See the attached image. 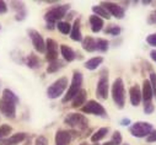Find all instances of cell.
I'll list each match as a JSON object with an SVG mask.
<instances>
[{"instance_id": "cell-1", "label": "cell", "mask_w": 156, "mask_h": 145, "mask_svg": "<svg viewBox=\"0 0 156 145\" xmlns=\"http://www.w3.org/2000/svg\"><path fill=\"white\" fill-rule=\"evenodd\" d=\"M19 103V97L10 89H4L0 97V113L4 115L8 119H14L16 117V106Z\"/></svg>"}, {"instance_id": "cell-2", "label": "cell", "mask_w": 156, "mask_h": 145, "mask_svg": "<svg viewBox=\"0 0 156 145\" xmlns=\"http://www.w3.org/2000/svg\"><path fill=\"white\" fill-rule=\"evenodd\" d=\"M70 10V5L69 4H63V5H55L52 6L51 9L47 10V12L44 14V20L47 22V30H54L57 27V23L68 15Z\"/></svg>"}, {"instance_id": "cell-3", "label": "cell", "mask_w": 156, "mask_h": 145, "mask_svg": "<svg viewBox=\"0 0 156 145\" xmlns=\"http://www.w3.org/2000/svg\"><path fill=\"white\" fill-rule=\"evenodd\" d=\"M111 95H112L113 102L117 106V108L123 110L124 104H126V89H124V81L122 78H117L113 81L112 89H111Z\"/></svg>"}, {"instance_id": "cell-4", "label": "cell", "mask_w": 156, "mask_h": 145, "mask_svg": "<svg viewBox=\"0 0 156 145\" xmlns=\"http://www.w3.org/2000/svg\"><path fill=\"white\" fill-rule=\"evenodd\" d=\"M83 81H84V76H83V72L79 70H74L73 72V79H71V84L66 91V94L64 95V97L62 98L63 103H66L69 101H71L76 95L81 90L83 86Z\"/></svg>"}, {"instance_id": "cell-5", "label": "cell", "mask_w": 156, "mask_h": 145, "mask_svg": "<svg viewBox=\"0 0 156 145\" xmlns=\"http://www.w3.org/2000/svg\"><path fill=\"white\" fill-rule=\"evenodd\" d=\"M63 122L65 126L75 130H85L89 127V119L81 113H68Z\"/></svg>"}, {"instance_id": "cell-6", "label": "cell", "mask_w": 156, "mask_h": 145, "mask_svg": "<svg viewBox=\"0 0 156 145\" xmlns=\"http://www.w3.org/2000/svg\"><path fill=\"white\" fill-rule=\"evenodd\" d=\"M109 92V76H108V70L105 68L100 71V78L96 85V95L100 100L105 101L108 98Z\"/></svg>"}, {"instance_id": "cell-7", "label": "cell", "mask_w": 156, "mask_h": 145, "mask_svg": "<svg viewBox=\"0 0 156 145\" xmlns=\"http://www.w3.org/2000/svg\"><path fill=\"white\" fill-rule=\"evenodd\" d=\"M68 85H69V81H68V78H65V76H62L58 80H55L47 89V96H48V98L55 100V98L60 97L64 94V91L68 89Z\"/></svg>"}, {"instance_id": "cell-8", "label": "cell", "mask_w": 156, "mask_h": 145, "mask_svg": "<svg viewBox=\"0 0 156 145\" xmlns=\"http://www.w3.org/2000/svg\"><path fill=\"white\" fill-rule=\"evenodd\" d=\"M81 112L86 113V115H94V116H97V117H102V118H107L108 117L105 107L100 102H97L95 100H89L81 107Z\"/></svg>"}, {"instance_id": "cell-9", "label": "cell", "mask_w": 156, "mask_h": 145, "mask_svg": "<svg viewBox=\"0 0 156 145\" xmlns=\"http://www.w3.org/2000/svg\"><path fill=\"white\" fill-rule=\"evenodd\" d=\"M154 130L152 124L149 122H135L129 127V133L135 138H146Z\"/></svg>"}, {"instance_id": "cell-10", "label": "cell", "mask_w": 156, "mask_h": 145, "mask_svg": "<svg viewBox=\"0 0 156 145\" xmlns=\"http://www.w3.org/2000/svg\"><path fill=\"white\" fill-rule=\"evenodd\" d=\"M27 34L32 42L34 51H37L38 53H46V41L43 38V36L37 30H33V28H28Z\"/></svg>"}, {"instance_id": "cell-11", "label": "cell", "mask_w": 156, "mask_h": 145, "mask_svg": "<svg viewBox=\"0 0 156 145\" xmlns=\"http://www.w3.org/2000/svg\"><path fill=\"white\" fill-rule=\"evenodd\" d=\"M100 5L103 6L109 12L111 16L118 19V20H122L126 16V9L123 6H121V4H117L113 2H102Z\"/></svg>"}, {"instance_id": "cell-12", "label": "cell", "mask_w": 156, "mask_h": 145, "mask_svg": "<svg viewBox=\"0 0 156 145\" xmlns=\"http://www.w3.org/2000/svg\"><path fill=\"white\" fill-rule=\"evenodd\" d=\"M59 49L60 48L58 47V43L54 40L48 38L46 41V59L49 63L58 60V51Z\"/></svg>"}, {"instance_id": "cell-13", "label": "cell", "mask_w": 156, "mask_h": 145, "mask_svg": "<svg viewBox=\"0 0 156 145\" xmlns=\"http://www.w3.org/2000/svg\"><path fill=\"white\" fill-rule=\"evenodd\" d=\"M73 134H74V132H71V130L59 129L54 136L55 145H69L71 143V140L75 138Z\"/></svg>"}, {"instance_id": "cell-14", "label": "cell", "mask_w": 156, "mask_h": 145, "mask_svg": "<svg viewBox=\"0 0 156 145\" xmlns=\"http://www.w3.org/2000/svg\"><path fill=\"white\" fill-rule=\"evenodd\" d=\"M10 6L16 12V15H15V20L16 21H23L26 19L27 10H26V6H25V4L22 2H11Z\"/></svg>"}, {"instance_id": "cell-15", "label": "cell", "mask_w": 156, "mask_h": 145, "mask_svg": "<svg viewBox=\"0 0 156 145\" xmlns=\"http://www.w3.org/2000/svg\"><path fill=\"white\" fill-rule=\"evenodd\" d=\"M26 138H27V133L20 132V133H16V134L10 135L9 138L2 139V140H0V145H17V144L25 141Z\"/></svg>"}, {"instance_id": "cell-16", "label": "cell", "mask_w": 156, "mask_h": 145, "mask_svg": "<svg viewBox=\"0 0 156 145\" xmlns=\"http://www.w3.org/2000/svg\"><path fill=\"white\" fill-rule=\"evenodd\" d=\"M70 38L75 42H83V33H81V20L77 17L74 20V23L71 25V32H70Z\"/></svg>"}, {"instance_id": "cell-17", "label": "cell", "mask_w": 156, "mask_h": 145, "mask_svg": "<svg viewBox=\"0 0 156 145\" xmlns=\"http://www.w3.org/2000/svg\"><path fill=\"white\" fill-rule=\"evenodd\" d=\"M129 100H130L132 106H134V107H138L141 103L143 95H141V89L139 85H133L129 89Z\"/></svg>"}, {"instance_id": "cell-18", "label": "cell", "mask_w": 156, "mask_h": 145, "mask_svg": "<svg viewBox=\"0 0 156 145\" xmlns=\"http://www.w3.org/2000/svg\"><path fill=\"white\" fill-rule=\"evenodd\" d=\"M141 95H143V103H152V98H154V92H152V87L149 80H144L143 81V87H141Z\"/></svg>"}, {"instance_id": "cell-19", "label": "cell", "mask_w": 156, "mask_h": 145, "mask_svg": "<svg viewBox=\"0 0 156 145\" xmlns=\"http://www.w3.org/2000/svg\"><path fill=\"white\" fill-rule=\"evenodd\" d=\"M86 98H87V91L85 89H81L77 95L71 100V107L73 108H81L85 103H86Z\"/></svg>"}, {"instance_id": "cell-20", "label": "cell", "mask_w": 156, "mask_h": 145, "mask_svg": "<svg viewBox=\"0 0 156 145\" xmlns=\"http://www.w3.org/2000/svg\"><path fill=\"white\" fill-rule=\"evenodd\" d=\"M59 48H60V54L65 62L70 63V62L76 59V52L71 47H69L68 44H60Z\"/></svg>"}, {"instance_id": "cell-21", "label": "cell", "mask_w": 156, "mask_h": 145, "mask_svg": "<svg viewBox=\"0 0 156 145\" xmlns=\"http://www.w3.org/2000/svg\"><path fill=\"white\" fill-rule=\"evenodd\" d=\"M25 64H26L30 69H40V68L42 66V62H41V59L38 58V55H36L33 52L30 53V54L26 57Z\"/></svg>"}, {"instance_id": "cell-22", "label": "cell", "mask_w": 156, "mask_h": 145, "mask_svg": "<svg viewBox=\"0 0 156 145\" xmlns=\"http://www.w3.org/2000/svg\"><path fill=\"white\" fill-rule=\"evenodd\" d=\"M89 22H90V26H91V31L94 33H97V32L102 31V28L105 26V21L101 17L96 16V15H91L90 19H89Z\"/></svg>"}, {"instance_id": "cell-23", "label": "cell", "mask_w": 156, "mask_h": 145, "mask_svg": "<svg viewBox=\"0 0 156 145\" xmlns=\"http://www.w3.org/2000/svg\"><path fill=\"white\" fill-rule=\"evenodd\" d=\"M81 46H83V49L89 52V53H92L95 51H97V47H96V40L91 36H86V37L81 42Z\"/></svg>"}, {"instance_id": "cell-24", "label": "cell", "mask_w": 156, "mask_h": 145, "mask_svg": "<svg viewBox=\"0 0 156 145\" xmlns=\"http://www.w3.org/2000/svg\"><path fill=\"white\" fill-rule=\"evenodd\" d=\"M108 132H109V128H108V127H102V128L97 129V130L91 135V141H92L94 144H98L100 140H102V139H105V138L107 136Z\"/></svg>"}, {"instance_id": "cell-25", "label": "cell", "mask_w": 156, "mask_h": 145, "mask_svg": "<svg viewBox=\"0 0 156 145\" xmlns=\"http://www.w3.org/2000/svg\"><path fill=\"white\" fill-rule=\"evenodd\" d=\"M102 63H103V58L102 57H94V58L89 59L85 63V68L87 70H96Z\"/></svg>"}, {"instance_id": "cell-26", "label": "cell", "mask_w": 156, "mask_h": 145, "mask_svg": "<svg viewBox=\"0 0 156 145\" xmlns=\"http://www.w3.org/2000/svg\"><path fill=\"white\" fill-rule=\"evenodd\" d=\"M92 12H94V15L101 17L102 20H103V19H105V20H109V19H111L109 12H108L103 6H101V5H95V6H92Z\"/></svg>"}, {"instance_id": "cell-27", "label": "cell", "mask_w": 156, "mask_h": 145, "mask_svg": "<svg viewBox=\"0 0 156 145\" xmlns=\"http://www.w3.org/2000/svg\"><path fill=\"white\" fill-rule=\"evenodd\" d=\"M62 68H64V62L63 60H55V62H52L48 64L47 66V72L48 74H54V72L59 71Z\"/></svg>"}, {"instance_id": "cell-28", "label": "cell", "mask_w": 156, "mask_h": 145, "mask_svg": "<svg viewBox=\"0 0 156 145\" xmlns=\"http://www.w3.org/2000/svg\"><path fill=\"white\" fill-rule=\"evenodd\" d=\"M57 28L62 34H70L71 32V25L68 21H59L57 23Z\"/></svg>"}, {"instance_id": "cell-29", "label": "cell", "mask_w": 156, "mask_h": 145, "mask_svg": "<svg viewBox=\"0 0 156 145\" xmlns=\"http://www.w3.org/2000/svg\"><path fill=\"white\" fill-rule=\"evenodd\" d=\"M121 32H122V28L119 26H117V25H109L108 27L105 28V33L111 34V36H113V37H118V36L121 34Z\"/></svg>"}, {"instance_id": "cell-30", "label": "cell", "mask_w": 156, "mask_h": 145, "mask_svg": "<svg viewBox=\"0 0 156 145\" xmlns=\"http://www.w3.org/2000/svg\"><path fill=\"white\" fill-rule=\"evenodd\" d=\"M96 47H97V51L101 52V53H106L108 49H109V42L105 38H97L96 41Z\"/></svg>"}, {"instance_id": "cell-31", "label": "cell", "mask_w": 156, "mask_h": 145, "mask_svg": "<svg viewBox=\"0 0 156 145\" xmlns=\"http://www.w3.org/2000/svg\"><path fill=\"white\" fill-rule=\"evenodd\" d=\"M11 132H12V127L11 126H9V124L0 126V140L5 139L9 134H11Z\"/></svg>"}, {"instance_id": "cell-32", "label": "cell", "mask_w": 156, "mask_h": 145, "mask_svg": "<svg viewBox=\"0 0 156 145\" xmlns=\"http://www.w3.org/2000/svg\"><path fill=\"white\" fill-rule=\"evenodd\" d=\"M122 140H123V138H122L121 132H119V130H114L113 134H112L111 141H112L114 145H121V144H122Z\"/></svg>"}, {"instance_id": "cell-33", "label": "cell", "mask_w": 156, "mask_h": 145, "mask_svg": "<svg viewBox=\"0 0 156 145\" xmlns=\"http://www.w3.org/2000/svg\"><path fill=\"white\" fill-rule=\"evenodd\" d=\"M151 87H152V92H154V97H156V74L155 72H150V79H149Z\"/></svg>"}, {"instance_id": "cell-34", "label": "cell", "mask_w": 156, "mask_h": 145, "mask_svg": "<svg viewBox=\"0 0 156 145\" xmlns=\"http://www.w3.org/2000/svg\"><path fill=\"white\" fill-rule=\"evenodd\" d=\"M34 145H49V143L44 135H38L34 140Z\"/></svg>"}, {"instance_id": "cell-35", "label": "cell", "mask_w": 156, "mask_h": 145, "mask_svg": "<svg viewBox=\"0 0 156 145\" xmlns=\"http://www.w3.org/2000/svg\"><path fill=\"white\" fill-rule=\"evenodd\" d=\"M146 43L151 47H156V32L155 33H151L146 37Z\"/></svg>"}, {"instance_id": "cell-36", "label": "cell", "mask_w": 156, "mask_h": 145, "mask_svg": "<svg viewBox=\"0 0 156 145\" xmlns=\"http://www.w3.org/2000/svg\"><path fill=\"white\" fill-rule=\"evenodd\" d=\"M154 111H155L154 103H146V104H144V112H145V115H151V113H154Z\"/></svg>"}, {"instance_id": "cell-37", "label": "cell", "mask_w": 156, "mask_h": 145, "mask_svg": "<svg viewBox=\"0 0 156 145\" xmlns=\"http://www.w3.org/2000/svg\"><path fill=\"white\" fill-rule=\"evenodd\" d=\"M146 143H156V129H154V130L146 136Z\"/></svg>"}, {"instance_id": "cell-38", "label": "cell", "mask_w": 156, "mask_h": 145, "mask_svg": "<svg viewBox=\"0 0 156 145\" xmlns=\"http://www.w3.org/2000/svg\"><path fill=\"white\" fill-rule=\"evenodd\" d=\"M147 23H150V25H155L156 23V9L147 16Z\"/></svg>"}, {"instance_id": "cell-39", "label": "cell", "mask_w": 156, "mask_h": 145, "mask_svg": "<svg viewBox=\"0 0 156 145\" xmlns=\"http://www.w3.org/2000/svg\"><path fill=\"white\" fill-rule=\"evenodd\" d=\"M8 12V5L5 2H3V0H0V15H4Z\"/></svg>"}, {"instance_id": "cell-40", "label": "cell", "mask_w": 156, "mask_h": 145, "mask_svg": "<svg viewBox=\"0 0 156 145\" xmlns=\"http://www.w3.org/2000/svg\"><path fill=\"white\" fill-rule=\"evenodd\" d=\"M119 124H121V126H124V127H127V126L132 124V121H130L129 118H123V119H121Z\"/></svg>"}, {"instance_id": "cell-41", "label": "cell", "mask_w": 156, "mask_h": 145, "mask_svg": "<svg viewBox=\"0 0 156 145\" xmlns=\"http://www.w3.org/2000/svg\"><path fill=\"white\" fill-rule=\"evenodd\" d=\"M150 58L156 63V49H152V51L150 52Z\"/></svg>"}, {"instance_id": "cell-42", "label": "cell", "mask_w": 156, "mask_h": 145, "mask_svg": "<svg viewBox=\"0 0 156 145\" xmlns=\"http://www.w3.org/2000/svg\"><path fill=\"white\" fill-rule=\"evenodd\" d=\"M74 15H75V12H74V11H71V12H68V15L65 16V17L68 19V22H69V20H71V19L74 17Z\"/></svg>"}, {"instance_id": "cell-43", "label": "cell", "mask_w": 156, "mask_h": 145, "mask_svg": "<svg viewBox=\"0 0 156 145\" xmlns=\"http://www.w3.org/2000/svg\"><path fill=\"white\" fill-rule=\"evenodd\" d=\"M152 2H141V4L143 5H149V4H151Z\"/></svg>"}, {"instance_id": "cell-44", "label": "cell", "mask_w": 156, "mask_h": 145, "mask_svg": "<svg viewBox=\"0 0 156 145\" xmlns=\"http://www.w3.org/2000/svg\"><path fill=\"white\" fill-rule=\"evenodd\" d=\"M102 145H114V144H113V143L109 140V141H107V143H105V144H102Z\"/></svg>"}, {"instance_id": "cell-45", "label": "cell", "mask_w": 156, "mask_h": 145, "mask_svg": "<svg viewBox=\"0 0 156 145\" xmlns=\"http://www.w3.org/2000/svg\"><path fill=\"white\" fill-rule=\"evenodd\" d=\"M79 145H87L86 143H81V144H79Z\"/></svg>"}, {"instance_id": "cell-46", "label": "cell", "mask_w": 156, "mask_h": 145, "mask_svg": "<svg viewBox=\"0 0 156 145\" xmlns=\"http://www.w3.org/2000/svg\"><path fill=\"white\" fill-rule=\"evenodd\" d=\"M123 145H129V144H127V143H126V144H123Z\"/></svg>"}, {"instance_id": "cell-47", "label": "cell", "mask_w": 156, "mask_h": 145, "mask_svg": "<svg viewBox=\"0 0 156 145\" xmlns=\"http://www.w3.org/2000/svg\"><path fill=\"white\" fill-rule=\"evenodd\" d=\"M92 145H98V144H92Z\"/></svg>"}, {"instance_id": "cell-48", "label": "cell", "mask_w": 156, "mask_h": 145, "mask_svg": "<svg viewBox=\"0 0 156 145\" xmlns=\"http://www.w3.org/2000/svg\"><path fill=\"white\" fill-rule=\"evenodd\" d=\"M0 30H2V25H0Z\"/></svg>"}, {"instance_id": "cell-49", "label": "cell", "mask_w": 156, "mask_h": 145, "mask_svg": "<svg viewBox=\"0 0 156 145\" xmlns=\"http://www.w3.org/2000/svg\"><path fill=\"white\" fill-rule=\"evenodd\" d=\"M0 86H2V85H0Z\"/></svg>"}]
</instances>
